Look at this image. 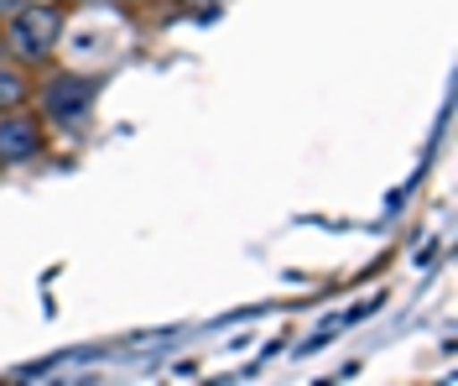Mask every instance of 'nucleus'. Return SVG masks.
<instances>
[{
	"mask_svg": "<svg viewBox=\"0 0 458 386\" xmlns=\"http://www.w3.org/2000/svg\"><path fill=\"white\" fill-rule=\"evenodd\" d=\"M188 5H208V0H188Z\"/></svg>",
	"mask_w": 458,
	"mask_h": 386,
	"instance_id": "nucleus-7",
	"label": "nucleus"
},
{
	"mask_svg": "<svg viewBox=\"0 0 458 386\" xmlns=\"http://www.w3.org/2000/svg\"><path fill=\"white\" fill-rule=\"evenodd\" d=\"M31 73L21 68V63L0 58V110H21V105H31Z\"/></svg>",
	"mask_w": 458,
	"mask_h": 386,
	"instance_id": "nucleus-4",
	"label": "nucleus"
},
{
	"mask_svg": "<svg viewBox=\"0 0 458 386\" xmlns=\"http://www.w3.org/2000/svg\"><path fill=\"white\" fill-rule=\"evenodd\" d=\"M0 58H5V37H0Z\"/></svg>",
	"mask_w": 458,
	"mask_h": 386,
	"instance_id": "nucleus-6",
	"label": "nucleus"
},
{
	"mask_svg": "<svg viewBox=\"0 0 458 386\" xmlns=\"http://www.w3.org/2000/svg\"><path fill=\"white\" fill-rule=\"evenodd\" d=\"M47 151V120L31 105L0 110V167H31Z\"/></svg>",
	"mask_w": 458,
	"mask_h": 386,
	"instance_id": "nucleus-3",
	"label": "nucleus"
},
{
	"mask_svg": "<svg viewBox=\"0 0 458 386\" xmlns=\"http://www.w3.org/2000/svg\"><path fill=\"white\" fill-rule=\"evenodd\" d=\"M94 94H99V84H94L89 73H79V68H57L53 79L42 84V94H37V116H47V125L79 131V125L89 120V110H94Z\"/></svg>",
	"mask_w": 458,
	"mask_h": 386,
	"instance_id": "nucleus-2",
	"label": "nucleus"
},
{
	"mask_svg": "<svg viewBox=\"0 0 458 386\" xmlns=\"http://www.w3.org/2000/svg\"><path fill=\"white\" fill-rule=\"evenodd\" d=\"M21 5H27V0H0V21H5V16H16Z\"/></svg>",
	"mask_w": 458,
	"mask_h": 386,
	"instance_id": "nucleus-5",
	"label": "nucleus"
},
{
	"mask_svg": "<svg viewBox=\"0 0 458 386\" xmlns=\"http://www.w3.org/2000/svg\"><path fill=\"white\" fill-rule=\"evenodd\" d=\"M63 31H68V11L63 5H47V0H27L16 16L0 21V37H5V58L31 68V63H47L63 47Z\"/></svg>",
	"mask_w": 458,
	"mask_h": 386,
	"instance_id": "nucleus-1",
	"label": "nucleus"
}]
</instances>
